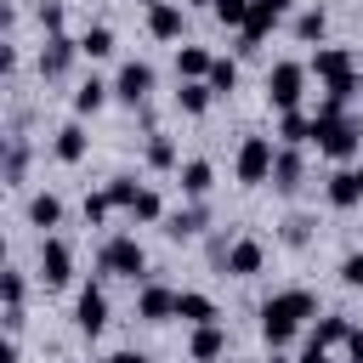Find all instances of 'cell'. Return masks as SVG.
Listing matches in <instances>:
<instances>
[{"label":"cell","instance_id":"obj_7","mask_svg":"<svg viewBox=\"0 0 363 363\" xmlns=\"http://www.w3.org/2000/svg\"><path fill=\"white\" fill-rule=\"evenodd\" d=\"M289 6H295V0H255V6H250V23L238 28V51L250 57V51H255V45H261V40L289 17Z\"/></svg>","mask_w":363,"mask_h":363},{"label":"cell","instance_id":"obj_36","mask_svg":"<svg viewBox=\"0 0 363 363\" xmlns=\"http://www.w3.org/2000/svg\"><path fill=\"white\" fill-rule=\"evenodd\" d=\"M136 193H142V182H136V176H113V182H108L113 210H130V204H136Z\"/></svg>","mask_w":363,"mask_h":363},{"label":"cell","instance_id":"obj_19","mask_svg":"<svg viewBox=\"0 0 363 363\" xmlns=\"http://www.w3.org/2000/svg\"><path fill=\"white\" fill-rule=\"evenodd\" d=\"M85 147H91V136H85V125H79V119H68V125L57 130V142H51V153H57L62 164H79V159H85Z\"/></svg>","mask_w":363,"mask_h":363},{"label":"cell","instance_id":"obj_46","mask_svg":"<svg viewBox=\"0 0 363 363\" xmlns=\"http://www.w3.org/2000/svg\"><path fill=\"white\" fill-rule=\"evenodd\" d=\"M352 170H357V182H363V159H357V164H352Z\"/></svg>","mask_w":363,"mask_h":363},{"label":"cell","instance_id":"obj_30","mask_svg":"<svg viewBox=\"0 0 363 363\" xmlns=\"http://www.w3.org/2000/svg\"><path fill=\"white\" fill-rule=\"evenodd\" d=\"M278 142H284V147H301V142H312V119H306L301 108H295V113H284V119H278Z\"/></svg>","mask_w":363,"mask_h":363},{"label":"cell","instance_id":"obj_33","mask_svg":"<svg viewBox=\"0 0 363 363\" xmlns=\"http://www.w3.org/2000/svg\"><path fill=\"white\" fill-rule=\"evenodd\" d=\"M125 216H130V221H164V199H159L153 187H142V193H136V204H130Z\"/></svg>","mask_w":363,"mask_h":363},{"label":"cell","instance_id":"obj_20","mask_svg":"<svg viewBox=\"0 0 363 363\" xmlns=\"http://www.w3.org/2000/svg\"><path fill=\"white\" fill-rule=\"evenodd\" d=\"M210 187H216V164H210V159H182V193L199 204Z\"/></svg>","mask_w":363,"mask_h":363},{"label":"cell","instance_id":"obj_21","mask_svg":"<svg viewBox=\"0 0 363 363\" xmlns=\"http://www.w3.org/2000/svg\"><path fill=\"white\" fill-rule=\"evenodd\" d=\"M204 221H210V216H204V204L170 210V216H164V238H176V244H182V238H199V233H204Z\"/></svg>","mask_w":363,"mask_h":363},{"label":"cell","instance_id":"obj_24","mask_svg":"<svg viewBox=\"0 0 363 363\" xmlns=\"http://www.w3.org/2000/svg\"><path fill=\"white\" fill-rule=\"evenodd\" d=\"M108 96H113V85H108V79H96V74H91V79H79V91H74V113H79V119H85V113H96V108H102V102H108Z\"/></svg>","mask_w":363,"mask_h":363},{"label":"cell","instance_id":"obj_32","mask_svg":"<svg viewBox=\"0 0 363 363\" xmlns=\"http://www.w3.org/2000/svg\"><path fill=\"white\" fill-rule=\"evenodd\" d=\"M216 96H227V91H238V62L233 57H216V68H210V79H204Z\"/></svg>","mask_w":363,"mask_h":363},{"label":"cell","instance_id":"obj_40","mask_svg":"<svg viewBox=\"0 0 363 363\" xmlns=\"http://www.w3.org/2000/svg\"><path fill=\"white\" fill-rule=\"evenodd\" d=\"M340 284L346 289H363V255H346L340 261Z\"/></svg>","mask_w":363,"mask_h":363},{"label":"cell","instance_id":"obj_16","mask_svg":"<svg viewBox=\"0 0 363 363\" xmlns=\"http://www.w3.org/2000/svg\"><path fill=\"white\" fill-rule=\"evenodd\" d=\"M187 357H193V363H216V357H227V329H221V323L193 329V335H187Z\"/></svg>","mask_w":363,"mask_h":363},{"label":"cell","instance_id":"obj_37","mask_svg":"<svg viewBox=\"0 0 363 363\" xmlns=\"http://www.w3.org/2000/svg\"><path fill=\"white\" fill-rule=\"evenodd\" d=\"M278 238H284V244H289V250H306V244H312V216H289V221H284V233H278Z\"/></svg>","mask_w":363,"mask_h":363},{"label":"cell","instance_id":"obj_9","mask_svg":"<svg viewBox=\"0 0 363 363\" xmlns=\"http://www.w3.org/2000/svg\"><path fill=\"white\" fill-rule=\"evenodd\" d=\"M74 57H79V40H68V34H51V40L40 45L34 68H40V79H62V74L74 68Z\"/></svg>","mask_w":363,"mask_h":363},{"label":"cell","instance_id":"obj_15","mask_svg":"<svg viewBox=\"0 0 363 363\" xmlns=\"http://www.w3.org/2000/svg\"><path fill=\"white\" fill-rule=\"evenodd\" d=\"M323 199H329V210H357V204H363V182H357V170L340 164V170L323 182Z\"/></svg>","mask_w":363,"mask_h":363},{"label":"cell","instance_id":"obj_25","mask_svg":"<svg viewBox=\"0 0 363 363\" xmlns=\"http://www.w3.org/2000/svg\"><path fill=\"white\" fill-rule=\"evenodd\" d=\"M210 96H216V91H210L204 79H182V85H176V108H182V113H193V119H199V113H210Z\"/></svg>","mask_w":363,"mask_h":363},{"label":"cell","instance_id":"obj_8","mask_svg":"<svg viewBox=\"0 0 363 363\" xmlns=\"http://www.w3.org/2000/svg\"><path fill=\"white\" fill-rule=\"evenodd\" d=\"M68 278H74V250L45 233V238H40V284H45V289H62Z\"/></svg>","mask_w":363,"mask_h":363},{"label":"cell","instance_id":"obj_26","mask_svg":"<svg viewBox=\"0 0 363 363\" xmlns=\"http://www.w3.org/2000/svg\"><path fill=\"white\" fill-rule=\"evenodd\" d=\"M352 329H357L352 318H335V312H329V318H318L312 346H323V352H329V346H346V340H352Z\"/></svg>","mask_w":363,"mask_h":363},{"label":"cell","instance_id":"obj_29","mask_svg":"<svg viewBox=\"0 0 363 363\" xmlns=\"http://www.w3.org/2000/svg\"><path fill=\"white\" fill-rule=\"evenodd\" d=\"M142 159H147V170H176V142L164 130H153L147 147H142Z\"/></svg>","mask_w":363,"mask_h":363},{"label":"cell","instance_id":"obj_23","mask_svg":"<svg viewBox=\"0 0 363 363\" xmlns=\"http://www.w3.org/2000/svg\"><path fill=\"white\" fill-rule=\"evenodd\" d=\"M323 34H329V11H323V6H306V11L295 17V40H301V45H323Z\"/></svg>","mask_w":363,"mask_h":363},{"label":"cell","instance_id":"obj_13","mask_svg":"<svg viewBox=\"0 0 363 363\" xmlns=\"http://www.w3.org/2000/svg\"><path fill=\"white\" fill-rule=\"evenodd\" d=\"M221 267H227L233 278H255V272L267 267V244H261V238H233V244H227V261H221Z\"/></svg>","mask_w":363,"mask_h":363},{"label":"cell","instance_id":"obj_2","mask_svg":"<svg viewBox=\"0 0 363 363\" xmlns=\"http://www.w3.org/2000/svg\"><path fill=\"white\" fill-rule=\"evenodd\" d=\"M306 68L329 85V102H352V96H357V85H363V74H357V62H352V51H346V45H318Z\"/></svg>","mask_w":363,"mask_h":363},{"label":"cell","instance_id":"obj_1","mask_svg":"<svg viewBox=\"0 0 363 363\" xmlns=\"http://www.w3.org/2000/svg\"><path fill=\"white\" fill-rule=\"evenodd\" d=\"M306 318H318V295H312V289H278V295L261 301V340L278 352V346L295 340V329H301Z\"/></svg>","mask_w":363,"mask_h":363},{"label":"cell","instance_id":"obj_43","mask_svg":"<svg viewBox=\"0 0 363 363\" xmlns=\"http://www.w3.org/2000/svg\"><path fill=\"white\" fill-rule=\"evenodd\" d=\"M108 363H147V352H130V346H125V352H113Z\"/></svg>","mask_w":363,"mask_h":363},{"label":"cell","instance_id":"obj_14","mask_svg":"<svg viewBox=\"0 0 363 363\" xmlns=\"http://www.w3.org/2000/svg\"><path fill=\"white\" fill-rule=\"evenodd\" d=\"M136 318H142V323H164V318H176V289H164V284H142V289H136Z\"/></svg>","mask_w":363,"mask_h":363},{"label":"cell","instance_id":"obj_47","mask_svg":"<svg viewBox=\"0 0 363 363\" xmlns=\"http://www.w3.org/2000/svg\"><path fill=\"white\" fill-rule=\"evenodd\" d=\"M267 363H289V357H278V352H272V357H267Z\"/></svg>","mask_w":363,"mask_h":363},{"label":"cell","instance_id":"obj_45","mask_svg":"<svg viewBox=\"0 0 363 363\" xmlns=\"http://www.w3.org/2000/svg\"><path fill=\"white\" fill-rule=\"evenodd\" d=\"M182 6H216V0H182Z\"/></svg>","mask_w":363,"mask_h":363},{"label":"cell","instance_id":"obj_38","mask_svg":"<svg viewBox=\"0 0 363 363\" xmlns=\"http://www.w3.org/2000/svg\"><path fill=\"white\" fill-rule=\"evenodd\" d=\"M34 17H40V28H45V40H51V34H62V17H68V11H62V0H40Z\"/></svg>","mask_w":363,"mask_h":363},{"label":"cell","instance_id":"obj_22","mask_svg":"<svg viewBox=\"0 0 363 363\" xmlns=\"http://www.w3.org/2000/svg\"><path fill=\"white\" fill-rule=\"evenodd\" d=\"M216 57L204 45H176V79H210Z\"/></svg>","mask_w":363,"mask_h":363},{"label":"cell","instance_id":"obj_48","mask_svg":"<svg viewBox=\"0 0 363 363\" xmlns=\"http://www.w3.org/2000/svg\"><path fill=\"white\" fill-rule=\"evenodd\" d=\"M227 363H238V357H227Z\"/></svg>","mask_w":363,"mask_h":363},{"label":"cell","instance_id":"obj_42","mask_svg":"<svg viewBox=\"0 0 363 363\" xmlns=\"http://www.w3.org/2000/svg\"><path fill=\"white\" fill-rule=\"evenodd\" d=\"M346 352H352V363H363V329H352V340H346Z\"/></svg>","mask_w":363,"mask_h":363},{"label":"cell","instance_id":"obj_28","mask_svg":"<svg viewBox=\"0 0 363 363\" xmlns=\"http://www.w3.org/2000/svg\"><path fill=\"white\" fill-rule=\"evenodd\" d=\"M57 221H62V199H57V193H34V199H28V227L45 233V227H57Z\"/></svg>","mask_w":363,"mask_h":363},{"label":"cell","instance_id":"obj_44","mask_svg":"<svg viewBox=\"0 0 363 363\" xmlns=\"http://www.w3.org/2000/svg\"><path fill=\"white\" fill-rule=\"evenodd\" d=\"M0 363H17V335H6V346H0Z\"/></svg>","mask_w":363,"mask_h":363},{"label":"cell","instance_id":"obj_34","mask_svg":"<svg viewBox=\"0 0 363 363\" xmlns=\"http://www.w3.org/2000/svg\"><path fill=\"white\" fill-rule=\"evenodd\" d=\"M0 295H6V312H23V295H28V278H23L17 267H6V272H0Z\"/></svg>","mask_w":363,"mask_h":363},{"label":"cell","instance_id":"obj_39","mask_svg":"<svg viewBox=\"0 0 363 363\" xmlns=\"http://www.w3.org/2000/svg\"><path fill=\"white\" fill-rule=\"evenodd\" d=\"M79 210H85V221H91V227H96V221H108V210H113L108 187H102V193H85V204H79Z\"/></svg>","mask_w":363,"mask_h":363},{"label":"cell","instance_id":"obj_3","mask_svg":"<svg viewBox=\"0 0 363 363\" xmlns=\"http://www.w3.org/2000/svg\"><path fill=\"white\" fill-rule=\"evenodd\" d=\"M312 142H318V153L323 159H335V164H352L357 153H363V125L357 119H312Z\"/></svg>","mask_w":363,"mask_h":363},{"label":"cell","instance_id":"obj_18","mask_svg":"<svg viewBox=\"0 0 363 363\" xmlns=\"http://www.w3.org/2000/svg\"><path fill=\"white\" fill-rule=\"evenodd\" d=\"M306 182V159H301V147H278V164H272V187L278 193H295Z\"/></svg>","mask_w":363,"mask_h":363},{"label":"cell","instance_id":"obj_41","mask_svg":"<svg viewBox=\"0 0 363 363\" xmlns=\"http://www.w3.org/2000/svg\"><path fill=\"white\" fill-rule=\"evenodd\" d=\"M295 363H329V352H323V346H312V340H306V346H301V357H295Z\"/></svg>","mask_w":363,"mask_h":363},{"label":"cell","instance_id":"obj_17","mask_svg":"<svg viewBox=\"0 0 363 363\" xmlns=\"http://www.w3.org/2000/svg\"><path fill=\"white\" fill-rule=\"evenodd\" d=\"M176 318H182V323H193V329H204V323H216L221 312H216V301H210V295H199V289H176Z\"/></svg>","mask_w":363,"mask_h":363},{"label":"cell","instance_id":"obj_35","mask_svg":"<svg viewBox=\"0 0 363 363\" xmlns=\"http://www.w3.org/2000/svg\"><path fill=\"white\" fill-rule=\"evenodd\" d=\"M250 6H255V0H216L210 11H216L221 28H244V23H250Z\"/></svg>","mask_w":363,"mask_h":363},{"label":"cell","instance_id":"obj_11","mask_svg":"<svg viewBox=\"0 0 363 363\" xmlns=\"http://www.w3.org/2000/svg\"><path fill=\"white\" fill-rule=\"evenodd\" d=\"M74 329H79V335H91V340L108 329V295H102L96 284H85V289H79V301H74Z\"/></svg>","mask_w":363,"mask_h":363},{"label":"cell","instance_id":"obj_4","mask_svg":"<svg viewBox=\"0 0 363 363\" xmlns=\"http://www.w3.org/2000/svg\"><path fill=\"white\" fill-rule=\"evenodd\" d=\"M272 164H278L272 136H244L238 153H233V176H238V187H267V182H272Z\"/></svg>","mask_w":363,"mask_h":363},{"label":"cell","instance_id":"obj_5","mask_svg":"<svg viewBox=\"0 0 363 363\" xmlns=\"http://www.w3.org/2000/svg\"><path fill=\"white\" fill-rule=\"evenodd\" d=\"M96 267H102L108 278H130V284H142V278H147V250H142L130 233H119V238H108V244H102Z\"/></svg>","mask_w":363,"mask_h":363},{"label":"cell","instance_id":"obj_6","mask_svg":"<svg viewBox=\"0 0 363 363\" xmlns=\"http://www.w3.org/2000/svg\"><path fill=\"white\" fill-rule=\"evenodd\" d=\"M306 74H312L306 62H289V57L272 62V68H267V102H272L278 113H295V108H301V91H306Z\"/></svg>","mask_w":363,"mask_h":363},{"label":"cell","instance_id":"obj_31","mask_svg":"<svg viewBox=\"0 0 363 363\" xmlns=\"http://www.w3.org/2000/svg\"><path fill=\"white\" fill-rule=\"evenodd\" d=\"M23 176H28V142L11 136L6 142V187H23Z\"/></svg>","mask_w":363,"mask_h":363},{"label":"cell","instance_id":"obj_10","mask_svg":"<svg viewBox=\"0 0 363 363\" xmlns=\"http://www.w3.org/2000/svg\"><path fill=\"white\" fill-rule=\"evenodd\" d=\"M113 96H119L125 108H142V102L153 96V68H147V62H125V68L113 74Z\"/></svg>","mask_w":363,"mask_h":363},{"label":"cell","instance_id":"obj_12","mask_svg":"<svg viewBox=\"0 0 363 363\" xmlns=\"http://www.w3.org/2000/svg\"><path fill=\"white\" fill-rule=\"evenodd\" d=\"M182 28H187V6L182 0H153L147 6V34L153 40H182Z\"/></svg>","mask_w":363,"mask_h":363},{"label":"cell","instance_id":"obj_27","mask_svg":"<svg viewBox=\"0 0 363 363\" xmlns=\"http://www.w3.org/2000/svg\"><path fill=\"white\" fill-rule=\"evenodd\" d=\"M79 57H91V62L113 57V28H108V23H91V28L79 34Z\"/></svg>","mask_w":363,"mask_h":363}]
</instances>
